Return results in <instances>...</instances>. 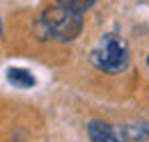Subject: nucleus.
<instances>
[{
  "mask_svg": "<svg viewBox=\"0 0 149 142\" xmlns=\"http://www.w3.org/2000/svg\"><path fill=\"white\" fill-rule=\"evenodd\" d=\"M39 25L46 32L44 37H51V39H57V41H71L83 30V14L55 5V7H48L41 14Z\"/></svg>",
  "mask_w": 149,
  "mask_h": 142,
  "instance_id": "f257e3e1",
  "label": "nucleus"
},
{
  "mask_svg": "<svg viewBox=\"0 0 149 142\" xmlns=\"http://www.w3.org/2000/svg\"><path fill=\"white\" fill-rule=\"evenodd\" d=\"M92 62L99 71L106 73H119L129 64V46L122 37L117 35H103L101 41L92 51Z\"/></svg>",
  "mask_w": 149,
  "mask_h": 142,
  "instance_id": "f03ea898",
  "label": "nucleus"
},
{
  "mask_svg": "<svg viewBox=\"0 0 149 142\" xmlns=\"http://www.w3.org/2000/svg\"><path fill=\"white\" fill-rule=\"evenodd\" d=\"M87 135H90L92 142H124L119 131L112 124L103 122V119H92L87 124Z\"/></svg>",
  "mask_w": 149,
  "mask_h": 142,
  "instance_id": "7ed1b4c3",
  "label": "nucleus"
},
{
  "mask_svg": "<svg viewBox=\"0 0 149 142\" xmlns=\"http://www.w3.org/2000/svg\"><path fill=\"white\" fill-rule=\"evenodd\" d=\"M7 80L12 83V85H16L19 89H30L32 85H35V76L30 73V71L25 69H9L7 71Z\"/></svg>",
  "mask_w": 149,
  "mask_h": 142,
  "instance_id": "20e7f679",
  "label": "nucleus"
},
{
  "mask_svg": "<svg viewBox=\"0 0 149 142\" xmlns=\"http://www.w3.org/2000/svg\"><path fill=\"white\" fill-rule=\"evenodd\" d=\"M96 0H57V5L60 7H64V9H71V12H78V14H83V12H87L90 7H92Z\"/></svg>",
  "mask_w": 149,
  "mask_h": 142,
  "instance_id": "39448f33",
  "label": "nucleus"
},
{
  "mask_svg": "<svg viewBox=\"0 0 149 142\" xmlns=\"http://www.w3.org/2000/svg\"><path fill=\"white\" fill-rule=\"evenodd\" d=\"M0 32H2V23H0Z\"/></svg>",
  "mask_w": 149,
  "mask_h": 142,
  "instance_id": "423d86ee",
  "label": "nucleus"
}]
</instances>
